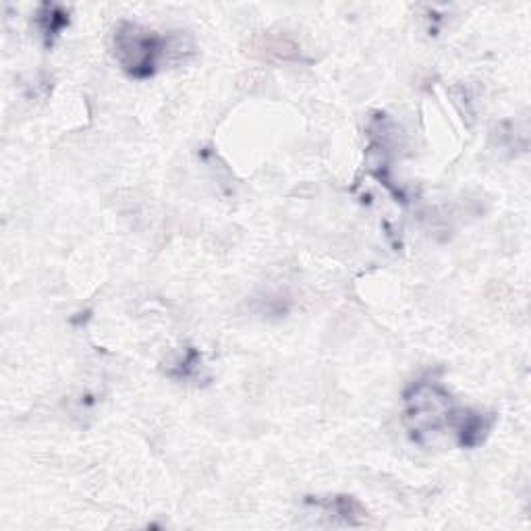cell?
<instances>
[{"label":"cell","mask_w":531,"mask_h":531,"mask_svg":"<svg viewBox=\"0 0 531 531\" xmlns=\"http://www.w3.org/2000/svg\"><path fill=\"white\" fill-rule=\"evenodd\" d=\"M202 370H204L202 353L193 347H185L169 361V366H166V376L179 382H195L204 378Z\"/></svg>","instance_id":"cell-6"},{"label":"cell","mask_w":531,"mask_h":531,"mask_svg":"<svg viewBox=\"0 0 531 531\" xmlns=\"http://www.w3.org/2000/svg\"><path fill=\"white\" fill-rule=\"evenodd\" d=\"M305 505L316 511H322L324 515H330L334 521L343 525L359 527L366 523L368 511L361 502L347 494H330V496H305Z\"/></svg>","instance_id":"cell-3"},{"label":"cell","mask_w":531,"mask_h":531,"mask_svg":"<svg viewBox=\"0 0 531 531\" xmlns=\"http://www.w3.org/2000/svg\"><path fill=\"white\" fill-rule=\"evenodd\" d=\"M34 23L38 27V32L42 36V42L46 48H52L54 42L59 40V36L67 30L71 23L69 9L57 3H44L38 7Z\"/></svg>","instance_id":"cell-5"},{"label":"cell","mask_w":531,"mask_h":531,"mask_svg":"<svg viewBox=\"0 0 531 531\" xmlns=\"http://www.w3.org/2000/svg\"><path fill=\"white\" fill-rule=\"evenodd\" d=\"M461 409L434 374L415 380L403 393V424L419 446L434 442L446 428L455 430Z\"/></svg>","instance_id":"cell-2"},{"label":"cell","mask_w":531,"mask_h":531,"mask_svg":"<svg viewBox=\"0 0 531 531\" xmlns=\"http://www.w3.org/2000/svg\"><path fill=\"white\" fill-rule=\"evenodd\" d=\"M492 426H494V415L475 409H461L455 424V434L461 449H478V446L484 444V440L488 438Z\"/></svg>","instance_id":"cell-4"},{"label":"cell","mask_w":531,"mask_h":531,"mask_svg":"<svg viewBox=\"0 0 531 531\" xmlns=\"http://www.w3.org/2000/svg\"><path fill=\"white\" fill-rule=\"evenodd\" d=\"M195 42L185 32L158 34L148 27L119 21L110 34V52L131 79H150L169 65L195 57Z\"/></svg>","instance_id":"cell-1"}]
</instances>
